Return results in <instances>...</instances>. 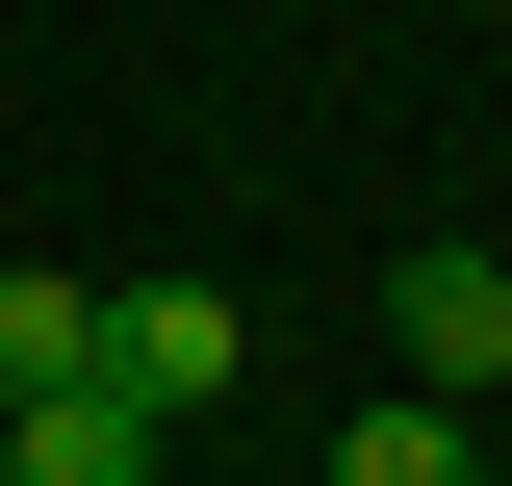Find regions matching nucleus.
<instances>
[{
    "mask_svg": "<svg viewBox=\"0 0 512 486\" xmlns=\"http://www.w3.org/2000/svg\"><path fill=\"white\" fill-rule=\"evenodd\" d=\"M77 384H103L128 435H205V410L256 384V307H231V282H103V307H77Z\"/></svg>",
    "mask_w": 512,
    "mask_h": 486,
    "instance_id": "1",
    "label": "nucleus"
},
{
    "mask_svg": "<svg viewBox=\"0 0 512 486\" xmlns=\"http://www.w3.org/2000/svg\"><path fill=\"white\" fill-rule=\"evenodd\" d=\"M384 359H410V410H487V384H512V256L487 231L384 256Z\"/></svg>",
    "mask_w": 512,
    "mask_h": 486,
    "instance_id": "2",
    "label": "nucleus"
},
{
    "mask_svg": "<svg viewBox=\"0 0 512 486\" xmlns=\"http://www.w3.org/2000/svg\"><path fill=\"white\" fill-rule=\"evenodd\" d=\"M0 486H154V435L103 384H52V410H0Z\"/></svg>",
    "mask_w": 512,
    "mask_h": 486,
    "instance_id": "3",
    "label": "nucleus"
},
{
    "mask_svg": "<svg viewBox=\"0 0 512 486\" xmlns=\"http://www.w3.org/2000/svg\"><path fill=\"white\" fill-rule=\"evenodd\" d=\"M333 486H487V461H461V410L384 384V410H333Z\"/></svg>",
    "mask_w": 512,
    "mask_h": 486,
    "instance_id": "4",
    "label": "nucleus"
},
{
    "mask_svg": "<svg viewBox=\"0 0 512 486\" xmlns=\"http://www.w3.org/2000/svg\"><path fill=\"white\" fill-rule=\"evenodd\" d=\"M77 307H103V282H26V256H0V410H52V384H77Z\"/></svg>",
    "mask_w": 512,
    "mask_h": 486,
    "instance_id": "5",
    "label": "nucleus"
}]
</instances>
